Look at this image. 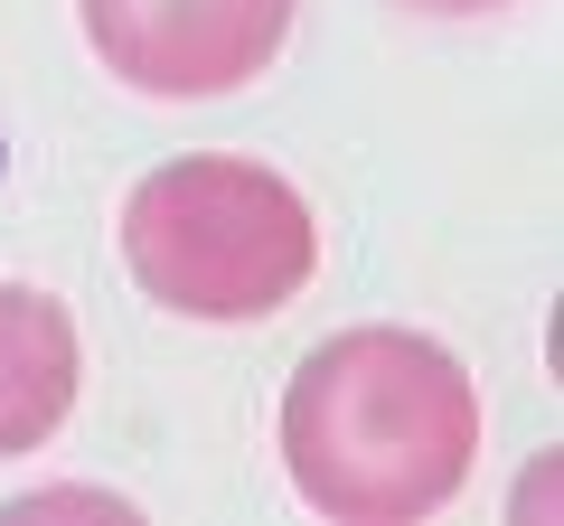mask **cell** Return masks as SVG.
<instances>
[{"label":"cell","instance_id":"obj_5","mask_svg":"<svg viewBox=\"0 0 564 526\" xmlns=\"http://www.w3.org/2000/svg\"><path fill=\"white\" fill-rule=\"evenodd\" d=\"M404 10H433V20H480V10H508V0H404Z\"/></svg>","mask_w":564,"mask_h":526},{"label":"cell","instance_id":"obj_2","mask_svg":"<svg viewBox=\"0 0 564 526\" xmlns=\"http://www.w3.org/2000/svg\"><path fill=\"white\" fill-rule=\"evenodd\" d=\"M122 263L180 320H263V310H282L311 283L321 226H311L302 188L282 169L188 151V161H161L132 188Z\"/></svg>","mask_w":564,"mask_h":526},{"label":"cell","instance_id":"obj_4","mask_svg":"<svg viewBox=\"0 0 564 526\" xmlns=\"http://www.w3.org/2000/svg\"><path fill=\"white\" fill-rule=\"evenodd\" d=\"M76 405V320L57 292L0 283V461L39 451Z\"/></svg>","mask_w":564,"mask_h":526},{"label":"cell","instance_id":"obj_1","mask_svg":"<svg viewBox=\"0 0 564 526\" xmlns=\"http://www.w3.org/2000/svg\"><path fill=\"white\" fill-rule=\"evenodd\" d=\"M480 395L423 329H339L282 385V470L339 526H404L462 498Z\"/></svg>","mask_w":564,"mask_h":526},{"label":"cell","instance_id":"obj_3","mask_svg":"<svg viewBox=\"0 0 564 526\" xmlns=\"http://www.w3.org/2000/svg\"><path fill=\"white\" fill-rule=\"evenodd\" d=\"M95 57L113 66L132 95H236L282 57L292 0H76Z\"/></svg>","mask_w":564,"mask_h":526}]
</instances>
